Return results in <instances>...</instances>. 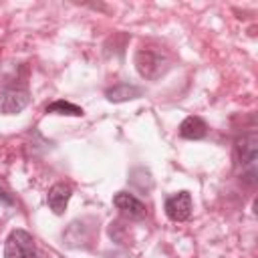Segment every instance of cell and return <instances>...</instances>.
Returning a JSON list of instances; mask_svg holds the SVG:
<instances>
[{
	"label": "cell",
	"instance_id": "8",
	"mask_svg": "<svg viewBox=\"0 0 258 258\" xmlns=\"http://www.w3.org/2000/svg\"><path fill=\"white\" fill-rule=\"evenodd\" d=\"M208 133V125L202 117H196V115H189L181 121L179 125V137L183 139H204Z\"/></svg>",
	"mask_w": 258,
	"mask_h": 258
},
{
	"label": "cell",
	"instance_id": "4",
	"mask_svg": "<svg viewBox=\"0 0 258 258\" xmlns=\"http://www.w3.org/2000/svg\"><path fill=\"white\" fill-rule=\"evenodd\" d=\"M113 206H115L125 218H129V220H141V218H145V214H147L145 204H143L139 198H135L133 194H129V191H117L115 198H113Z\"/></svg>",
	"mask_w": 258,
	"mask_h": 258
},
{
	"label": "cell",
	"instance_id": "1",
	"mask_svg": "<svg viewBox=\"0 0 258 258\" xmlns=\"http://www.w3.org/2000/svg\"><path fill=\"white\" fill-rule=\"evenodd\" d=\"M36 244L30 232L12 230L4 242V258H34Z\"/></svg>",
	"mask_w": 258,
	"mask_h": 258
},
{
	"label": "cell",
	"instance_id": "2",
	"mask_svg": "<svg viewBox=\"0 0 258 258\" xmlns=\"http://www.w3.org/2000/svg\"><path fill=\"white\" fill-rule=\"evenodd\" d=\"M30 97L26 89L20 87H2L0 89V113L2 115H16L28 105Z\"/></svg>",
	"mask_w": 258,
	"mask_h": 258
},
{
	"label": "cell",
	"instance_id": "10",
	"mask_svg": "<svg viewBox=\"0 0 258 258\" xmlns=\"http://www.w3.org/2000/svg\"><path fill=\"white\" fill-rule=\"evenodd\" d=\"M46 113H54V115H73V117H83L85 111L75 105V103H69V101H54L50 105H46L44 109Z\"/></svg>",
	"mask_w": 258,
	"mask_h": 258
},
{
	"label": "cell",
	"instance_id": "5",
	"mask_svg": "<svg viewBox=\"0 0 258 258\" xmlns=\"http://www.w3.org/2000/svg\"><path fill=\"white\" fill-rule=\"evenodd\" d=\"M135 67L141 77L157 79L163 73V58H161V54H157L153 50H139L135 54Z\"/></svg>",
	"mask_w": 258,
	"mask_h": 258
},
{
	"label": "cell",
	"instance_id": "7",
	"mask_svg": "<svg viewBox=\"0 0 258 258\" xmlns=\"http://www.w3.org/2000/svg\"><path fill=\"white\" fill-rule=\"evenodd\" d=\"M71 196H73V187H71L69 183H64V181L54 183V185L48 189V194H46L48 208H50L54 214H62L64 208H67V204H69V200H71Z\"/></svg>",
	"mask_w": 258,
	"mask_h": 258
},
{
	"label": "cell",
	"instance_id": "9",
	"mask_svg": "<svg viewBox=\"0 0 258 258\" xmlns=\"http://www.w3.org/2000/svg\"><path fill=\"white\" fill-rule=\"evenodd\" d=\"M107 99L111 103H123V101H133V99H139L143 95V89L141 87H135V85H115L113 89H107Z\"/></svg>",
	"mask_w": 258,
	"mask_h": 258
},
{
	"label": "cell",
	"instance_id": "11",
	"mask_svg": "<svg viewBox=\"0 0 258 258\" xmlns=\"http://www.w3.org/2000/svg\"><path fill=\"white\" fill-rule=\"evenodd\" d=\"M0 202H4V204H8V206H12L14 204V200H12V196H10V191L0 183Z\"/></svg>",
	"mask_w": 258,
	"mask_h": 258
},
{
	"label": "cell",
	"instance_id": "6",
	"mask_svg": "<svg viewBox=\"0 0 258 258\" xmlns=\"http://www.w3.org/2000/svg\"><path fill=\"white\" fill-rule=\"evenodd\" d=\"M256 143H258V137L254 131L250 133H244L242 137H238L236 141V163L244 167H254V161H256Z\"/></svg>",
	"mask_w": 258,
	"mask_h": 258
},
{
	"label": "cell",
	"instance_id": "3",
	"mask_svg": "<svg viewBox=\"0 0 258 258\" xmlns=\"http://www.w3.org/2000/svg\"><path fill=\"white\" fill-rule=\"evenodd\" d=\"M191 196L189 191H177L165 200V216L171 222H185L191 216Z\"/></svg>",
	"mask_w": 258,
	"mask_h": 258
}]
</instances>
